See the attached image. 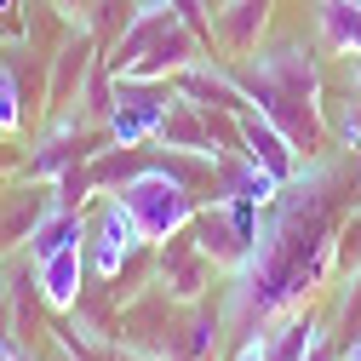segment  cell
I'll return each mask as SVG.
<instances>
[{
	"instance_id": "obj_14",
	"label": "cell",
	"mask_w": 361,
	"mask_h": 361,
	"mask_svg": "<svg viewBox=\"0 0 361 361\" xmlns=\"http://www.w3.org/2000/svg\"><path fill=\"white\" fill-rule=\"evenodd\" d=\"M315 29H322L327 52H338V58H361V0H322Z\"/></svg>"
},
{
	"instance_id": "obj_22",
	"label": "cell",
	"mask_w": 361,
	"mask_h": 361,
	"mask_svg": "<svg viewBox=\"0 0 361 361\" xmlns=\"http://www.w3.org/2000/svg\"><path fill=\"white\" fill-rule=\"evenodd\" d=\"M355 190H361V155H355Z\"/></svg>"
},
{
	"instance_id": "obj_6",
	"label": "cell",
	"mask_w": 361,
	"mask_h": 361,
	"mask_svg": "<svg viewBox=\"0 0 361 361\" xmlns=\"http://www.w3.org/2000/svg\"><path fill=\"white\" fill-rule=\"evenodd\" d=\"M235 149H241L247 161H258L264 172H276L281 184H293V178L304 172V149H298V144H293L269 115H258L252 104L235 115Z\"/></svg>"
},
{
	"instance_id": "obj_4",
	"label": "cell",
	"mask_w": 361,
	"mask_h": 361,
	"mask_svg": "<svg viewBox=\"0 0 361 361\" xmlns=\"http://www.w3.org/2000/svg\"><path fill=\"white\" fill-rule=\"evenodd\" d=\"M144 247H149V241H144V230H138V218L121 207V195H109L104 212H98V224L86 230V269H92L98 281H121V269L138 258Z\"/></svg>"
},
{
	"instance_id": "obj_21",
	"label": "cell",
	"mask_w": 361,
	"mask_h": 361,
	"mask_svg": "<svg viewBox=\"0 0 361 361\" xmlns=\"http://www.w3.org/2000/svg\"><path fill=\"white\" fill-rule=\"evenodd\" d=\"M338 361H361V338H350V344L338 350Z\"/></svg>"
},
{
	"instance_id": "obj_16",
	"label": "cell",
	"mask_w": 361,
	"mask_h": 361,
	"mask_svg": "<svg viewBox=\"0 0 361 361\" xmlns=\"http://www.w3.org/2000/svg\"><path fill=\"white\" fill-rule=\"evenodd\" d=\"M23 126V98H18V69L0 63V138H12Z\"/></svg>"
},
{
	"instance_id": "obj_17",
	"label": "cell",
	"mask_w": 361,
	"mask_h": 361,
	"mask_svg": "<svg viewBox=\"0 0 361 361\" xmlns=\"http://www.w3.org/2000/svg\"><path fill=\"white\" fill-rule=\"evenodd\" d=\"M166 6L178 12V23H184V29H195L201 47L212 52V6H207V0H166Z\"/></svg>"
},
{
	"instance_id": "obj_7",
	"label": "cell",
	"mask_w": 361,
	"mask_h": 361,
	"mask_svg": "<svg viewBox=\"0 0 361 361\" xmlns=\"http://www.w3.org/2000/svg\"><path fill=\"white\" fill-rule=\"evenodd\" d=\"M172 92L184 98V104L212 109V115H241V109H247V92H241L235 69H224V63H212V58L190 63L184 75H172Z\"/></svg>"
},
{
	"instance_id": "obj_13",
	"label": "cell",
	"mask_w": 361,
	"mask_h": 361,
	"mask_svg": "<svg viewBox=\"0 0 361 361\" xmlns=\"http://www.w3.org/2000/svg\"><path fill=\"white\" fill-rule=\"evenodd\" d=\"M322 338H327V322H322V315H310V310L298 304V310L281 315V327L269 333V361H304Z\"/></svg>"
},
{
	"instance_id": "obj_18",
	"label": "cell",
	"mask_w": 361,
	"mask_h": 361,
	"mask_svg": "<svg viewBox=\"0 0 361 361\" xmlns=\"http://www.w3.org/2000/svg\"><path fill=\"white\" fill-rule=\"evenodd\" d=\"M230 361H269V333H247Z\"/></svg>"
},
{
	"instance_id": "obj_2",
	"label": "cell",
	"mask_w": 361,
	"mask_h": 361,
	"mask_svg": "<svg viewBox=\"0 0 361 361\" xmlns=\"http://www.w3.org/2000/svg\"><path fill=\"white\" fill-rule=\"evenodd\" d=\"M201 35L178 23V12L166 0H144V6H132V18L121 23L115 47H109V75L115 86H149V80H166L184 75L190 63H201Z\"/></svg>"
},
{
	"instance_id": "obj_19",
	"label": "cell",
	"mask_w": 361,
	"mask_h": 361,
	"mask_svg": "<svg viewBox=\"0 0 361 361\" xmlns=\"http://www.w3.org/2000/svg\"><path fill=\"white\" fill-rule=\"evenodd\" d=\"M0 361H29V350H23V338L12 327H0Z\"/></svg>"
},
{
	"instance_id": "obj_23",
	"label": "cell",
	"mask_w": 361,
	"mask_h": 361,
	"mask_svg": "<svg viewBox=\"0 0 361 361\" xmlns=\"http://www.w3.org/2000/svg\"><path fill=\"white\" fill-rule=\"evenodd\" d=\"M6 6H12V0H0V18H6Z\"/></svg>"
},
{
	"instance_id": "obj_12",
	"label": "cell",
	"mask_w": 361,
	"mask_h": 361,
	"mask_svg": "<svg viewBox=\"0 0 361 361\" xmlns=\"http://www.w3.org/2000/svg\"><path fill=\"white\" fill-rule=\"evenodd\" d=\"M86 230H92V224H86L75 207L52 201V207H47V218H40V224H35V235H29V258H35V264H40V258H52V252H63V247L86 241Z\"/></svg>"
},
{
	"instance_id": "obj_11",
	"label": "cell",
	"mask_w": 361,
	"mask_h": 361,
	"mask_svg": "<svg viewBox=\"0 0 361 361\" xmlns=\"http://www.w3.org/2000/svg\"><path fill=\"white\" fill-rule=\"evenodd\" d=\"M92 35H75L69 47H58V58H52V80H47V104L63 115L69 104H80V86H86V75H92Z\"/></svg>"
},
{
	"instance_id": "obj_1",
	"label": "cell",
	"mask_w": 361,
	"mask_h": 361,
	"mask_svg": "<svg viewBox=\"0 0 361 361\" xmlns=\"http://www.w3.org/2000/svg\"><path fill=\"white\" fill-rule=\"evenodd\" d=\"M235 80L258 115H269L304 155H322L327 144V115H322V69L304 47L252 52L235 63Z\"/></svg>"
},
{
	"instance_id": "obj_3",
	"label": "cell",
	"mask_w": 361,
	"mask_h": 361,
	"mask_svg": "<svg viewBox=\"0 0 361 361\" xmlns=\"http://www.w3.org/2000/svg\"><path fill=\"white\" fill-rule=\"evenodd\" d=\"M115 195H121V207H126L132 218H138V230H144L149 247L184 235L190 224H195V212H201V195L184 184V178H172L166 166H155V161H149L138 178H126Z\"/></svg>"
},
{
	"instance_id": "obj_20",
	"label": "cell",
	"mask_w": 361,
	"mask_h": 361,
	"mask_svg": "<svg viewBox=\"0 0 361 361\" xmlns=\"http://www.w3.org/2000/svg\"><path fill=\"white\" fill-rule=\"evenodd\" d=\"M304 361H338V350H333V338H322V344H315Z\"/></svg>"
},
{
	"instance_id": "obj_9",
	"label": "cell",
	"mask_w": 361,
	"mask_h": 361,
	"mask_svg": "<svg viewBox=\"0 0 361 361\" xmlns=\"http://www.w3.org/2000/svg\"><path fill=\"white\" fill-rule=\"evenodd\" d=\"M269 6H276V0H218V12H212V47L230 52V58H252L258 52V35L269 23Z\"/></svg>"
},
{
	"instance_id": "obj_8",
	"label": "cell",
	"mask_w": 361,
	"mask_h": 361,
	"mask_svg": "<svg viewBox=\"0 0 361 361\" xmlns=\"http://www.w3.org/2000/svg\"><path fill=\"white\" fill-rule=\"evenodd\" d=\"M35 293H40L47 310L75 315L80 298H86V241H75V247H63V252H52V258H40V264H35Z\"/></svg>"
},
{
	"instance_id": "obj_5",
	"label": "cell",
	"mask_w": 361,
	"mask_h": 361,
	"mask_svg": "<svg viewBox=\"0 0 361 361\" xmlns=\"http://www.w3.org/2000/svg\"><path fill=\"white\" fill-rule=\"evenodd\" d=\"M212 258L195 247V235H172V241H155V287L172 298V304H201L207 287H212Z\"/></svg>"
},
{
	"instance_id": "obj_15",
	"label": "cell",
	"mask_w": 361,
	"mask_h": 361,
	"mask_svg": "<svg viewBox=\"0 0 361 361\" xmlns=\"http://www.w3.org/2000/svg\"><path fill=\"white\" fill-rule=\"evenodd\" d=\"M52 201H58V195H40V190L12 195V201H6V212H0V247L29 241V235H35V224L47 218V207H52Z\"/></svg>"
},
{
	"instance_id": "obj_10",
	"label": "cell",
	"mask_w": 361,
	"mask_h": 361,
	"mask_svg": "<svg viewBox=\"0 0 361 361\" xmlns=\"http://www.w3.org/2000/svg\"><path fill=\"white\" fill-rule=\"evenodd\" d=\"M190 235H195V247L218 264V269H235L252 258V247L235 235V224H230V212H224V201H201V212H195V224H190Z\"/></svg>"
}]
</instances>
